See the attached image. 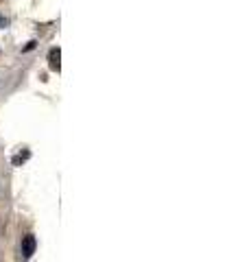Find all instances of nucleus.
<instances>
[{
    "instance_id": "2",
    "label": "nucleus",
    "mask_w": 249,
    "mask_h": 262,
    "mask_svg": "<svg viewBox=\"0 0 249 262\" xmlns=\"http://www.w3.org/2000/svg\"><path fill=\"white\" fill-rule=\"evenodd\" d=\"M48 66L51 70H59V48H53L51 55H48Z\"/></svg>"
},
{
    "instance_id": "3",
    "label": "nucleus",
    "mask_w": 249,
    "mask_h": 262,
    "mask_svg": "<svg viewBox=\"0 0 249 262\" xmlns=\"http://www.w3.org/2000/svg\"><path fill=\"white\" fill-rule=\"evenodd\" d=\"M0 27H7V18H0Z\"/></svg>"
},
{
    "instance_id": "1",
    "label": "nucleus",
    "mask_w": 249,
    "mask_h": 262,
    "mask_svg": "<svg viewBox=\"0 0 249 262\" xmlns=\"http://www.w3.org/2000/svg\"><path fill=\"white\" fill-rule=\"evenodd\" d=\"M35 247H37V243H35V236L33 234H27L22 238V258H31L33 253H35Z\"/></svg>"
}]
</instances>
